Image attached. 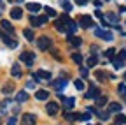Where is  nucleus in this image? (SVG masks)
<instances>
[{"mask_svg":"<svg viewBox=\"0 0 126 125\" xmlns=\"http://www.w3.org/2000/svg\"><path fill=\"white\" fill-rule=\"evenodd\" d=\"M94 35L100 37V39H103V41H112V39H114V35L110 34V32H107V30H102V28H94Z\"/></svg>","mask_w":126,"mask_h":125,"instance_id":"obj_1","label":"nucleus"},{"mask_svg":"<svg viewBox=\"0 0 126 125\" xmlns=\"http://www.w3.org/2000/svg\"><path fill=\"white\" fill-rule=\"evenodd\" d=\"M19 58H21V62H25L28 67H32V65H33V60H35V55L30 53V51H25V53H21Z\"/></svg>","mask_w":126,"mask_h":125,"instance_id":"obj_2","label":"nucleus"},{"mask_svg":"<svg viewBox=\"0 0 126 125\" xmlns=\"http://www.w3.org/2000/svg\"><path fill=\"white\" fill-rule=\"evenodd\" d=\"M37 46H39V50H42V51L49 50V48H51V39L44 35V37H40V39L37 41Z\"/></svg>","mask_w":126,"mask_h":125,"instance_id":"obj_3","label":"nucleus"},{"mask_svg":"<svg viewBox=\"0 0 126 125\" xmlns=\"http://www.w3.org/2000/svg\"><path fill=\"white\" fill-rule=\"evenodd\" d=\"M35 115H30V113H25L23 118H21V125H35Z\"/></svg>","mask_w":126,"mask_h":125,"instance_id":"obj_4","label":"nucleus"},{"mask_svg":"<svg viewBox=\"0 0 126 125\" xmlns=\"http://www.w3.org/2000/svg\"><path fill=\"white\" fill-rule=\"evenodd\" d=\"M79 25L82 28H89V26H93V18L91 16H81L79 18Z\"/></svg>","mask_w":126,"mask_h":125,"instance_id":"obj_5","label":"nucleus"},{"mask_svg":"<svg viewBox=\"0 0 126 125\" xmlns=\"http://www.w3.org/2000/svg\"><path fill=\"white\" fill-rule=\"evenodd\" d=\"M46 111H47V115H56V113L60 111V106H58V102H47V106H46Z\"/></svg>","mask_w":126,"mask_h":125,"instance_id":"obj_6","label":"nucleus"},{"mask_svg":"<svg viewBox=\"0 0 126 125\" xmlns=\"http://www.w3.org/2000/svg\"><path fill=\"white\" fill-rule=\"evenodd\" d=\"M67 41L74 46V48H79V46H81V42H82L81 37H77V35H74V34H68V35H67Z\"/></svg>","mask_w":126,"mask_h":125,"instance_id":"obj_7","label":"nucleus"},{"mask_svg":"<svg viewBox=\"0 0 126 125\" xmlns=\"http://www.w3.org/2000/svg\"><path fill=\"white\" fill-rule=\"evenodd\" d=\"M33 77L37 81H40V79H49L51 77V72L49 71H37L35 74H33Z\"/></svg>","mask_w":126,"mask_h":125,"instance_id":"obj_8","label":"nucleus"},{"mask_svg":"<svg viewBox=\"0 0 126 125\" xmlns=\"http://www.w3.org/2000/svg\"><path fill=\"white\" fill-rule=\"evenodd\" d=\"M100 95V90L96 86H89V90L86 92V99H96Z\"/></svg>","mask_w":126,"mask_h":125,"instance_id":"obj_9","label":"nucleus"},{"mask_svg":"<svg viewBox=\"0 0 126 125\" xmlns=\"http://www.w3.org/2000/svg\"><path fill=\"white\" fill-rule=\"evenodd\" d=\"M35 97H37V100H47V99H49V92H47V90H37Z\"/></svg>","mask_w":126,"mask_h":125,"instance_id":"obj_10","label":"nucleus"},{"mask_svg":"<svg viewBox=\"0 0 126 125\" xmlns=\"http://www.w3.org/2000/svg\"><path fill=\"white\" fill-rule=\"evenodd\" d=\"M74 104H75V99H74V97H67V99H63V107H65L67 111H70V109L74 107Z\"/></svg>","mask_w":126,"mask_h":125,"instance_id":"obj_11","label":"nucleus"},{"mask_svg":"<svg viewBox=\"0 0 126 125\" xmlns=\"http://www.w3.org/2000/svg\"><path fill=\"white\" fill-rule=\"evenodd\" d=\"M121 109H123V106L119 102H110L109 104V111L110 113H121Z\"/></svg>","mask_w":126,"mask_h":125,"instance_id":"obj_12","label":"nucleus"},{"mask_svg":"<svg viewBox=\"0 0 126 125\" xmlns=\"http://www.w3.org/2000/svg\"><path fill=\"white\" fill-rule=\"evenodd\" d=\"M67 86V77H63V79H58V81H54V88L58 90V92H61L63 88Z\"/></svg>","mask_w":126,"mask_h":125,"instance_id":"obj_13","label":"nucleus"},{"mask_svg":"<svg viewBox=\"0 0 126 125\" xmlns=\"http://www.w3.org/2000/svg\"><path fill=\"white\" fill-rule=\"evenodd\" d=\"M11 74H12V77H21V67H19V64H14L12 65Z\"/></svg>","mask_w":126,"mask_h":125,"instance_id":"obj_14","label":"nucleus"},{"mask_svg":"<svg viewBox=\"0 0 126 125\" xmlns=\"http://www.w3.org/2000/svg\"><path fill=\"white\" fill-rule=\"evenodd\" d=\"M23 16V11H21V7H14L12 11H11V18H14V20H19Z\"/></svg>","mask_w":126,"mask_h":125,"instance_id":"obj_15","label":"nucleus"},{"mask_svg":"<svg viewBox=\"0 0 126 125\" xmlns=\"http://www.w3.org/2000/svg\"><path fill=\"white\" fill-rule=\"evenodd\" d=\"M0 25H2V28L5 30V32H9V34H12V32H14V26L11 25V21H5V20H2V21H0Z\"/></svg>","mask_w":126,"mask_h":125,"instance_id":"obj_16","label":"nucleus"},{"mask_svg":"<svg viewBox=\"0 0 126 125\" xmlns=\"http://www.w3.org/2000/svg\"><path fill=\"white\" fill-rule=\"evenodd\" d=\"M2 39H4V42H5L7 46H11V48H16V46H18V41H16V39H12V37L2 35Z\"/></svg>","mask_w":126,"mask_h":125,"instance_id":"obj_17","label":"nucleus"},{"mask_svg":"<svg viewBox=\"0 0 126 125\" xmlns=\"http://www.w3.org/2000/svg\"><path fill=\"white\" fill-rule=\"evenodd\" d=\"M16 100L18 102H26L28 100V93L26 92H18L16 93Z\"/></svg>","mask_w":126,"mask_h":125,"instance_id":"obj_18","label":"nucleus"},{"mask_svg":"<svg viewBox=\"0 0 126 125\" xmlns=\"http://www.w3.org/2000/svg\"><path fill=\"white\" fill-rule=\"evenodd\" d=\"M26 9H28L30 12H39V11L42 9V5H40V4H28Z\"/></svg>","mask_w":126,"mask_h":125,"instance_id":"obj_19","label":"nucleus"},{"mask_svg":"<svg viewBox=\"0 0 126 125\" xmlns=\"http://www.w3.org/2000/svg\"><path fill=\"white\" fill-rule=\"evenodd\" d=\"M75 30H77V23L70 20V21L67 23V32H68V34H74V32H75Z\"/></svg>","mask_w":126,"mask_h":125,"instance_id":"obj_20","label":"nucleus"},{"mask_svg":"<svg viewBox=\"0 0 126 125\" xmlns=\"http://www.w3.org/2000/svg\"><path fill=\"white\" fill-rule=\"evenodd\" d=\"M65 118L74 122V120H81V115H79V113H65Z\"/></svg>","mask_w":126,"mask_h":125,"instance_id":"obj_21","label":"nucleus"},{"mask_svg":"<svg viewBox=\"0 0 126 125\" xmlns=\"http://www.w3.org/2000/svg\"><path fill=\"white\" fill-rule=\"evenodd\" d=\"M126 123V116L124 115H117L116 116V125H124Z\"/></svg>","mask_w":126,"mask_h":125,"instance_id":"obj_22","label":"nucleus"},{"mask_svg":"<svg viewBox=\"0 0 126 125\" xmlns=\"http://www.w3.org/2000/svg\"><path fill=\"white\" fill-rule=\"evenodd\" d=\"M96 64H98L96 56H89V58H88V64H86V65H88V67H94Z\"/></svg>","mask_w":126,"mask_h":125,"instance_id":"obj_23","label":"nucleus"},{"mask_svg":"<svg viewBox=\"0 0 126 125\" xmlns=\"http://www.w3.org/2000/svg\"><path fill=\"white\" fill-rule=\"evenodd\" d=\"M23 34H25V37H26V41H33V39H35V37H33V32H32V30H30V28H26V30H25V32H23Z\"/></svg>","mask_w":126,"mask_h":125,"instance_id":"obj_24","label":"nucleus"},{"mask_svg":"<svg viewBox=\"0 0 126 125\" xmlns=\"http://www.w3.org/2000/svg\"><path fill=\"white\" fill-rule=\"evenodd\" d=\"M112 64H114V67H116V69H121L124 62H121V60H119L117 56H114V58H112Z\"/></svg>","mask_w":126,"mask_h":125,"instance_id":"obj_25","label":"nucleus"},{"mask_svg":"<svg viewBox=\"0 0 126 125\" xmlns=\"http://www.w3.org/2000/svg\"><path fill=\"white\" fill-rule=\"evenodd\" d=\"M61 5H63V9H65L67 12H68V11H72V4L68 2V0H61Z\"/></svg>","mask_w":126,"mask_h":125,"instance_id":"obj_26","label":"nucleus"},{"mask_svg":"<svg viewBox=\"0 0 126 125\" xmlns=\"http://www.w3.org/2000/svg\"><path fill=\"white\" fill-rule=\"evenodd\" d=\"M105 56L112 60V58L116 56V50H114V48H110V50H107V51H105Z\"/></svg>","mask_w":126,"mask_h":125,"instance_id":"obj_27","label":"nucleus"},{"mask_svg":"<svg viewBox=\"0 0 126 125\" xmlns=\"http://www.w3.org/2000/svg\"><path fill=\"white\" fill-rule=\"evenodd\" d=\"M30 23H32V26H40L42 23H40V20L39 18H35V16H32L30 18Z\"/></svg>","mask_w":126,"mask_h":125,"instance_id":"obj_28","label":"nucleus"},{"mask_svg":"<svg viewBox=\"0 0 126 125\" xmlns=\"http://www.w3.org/2000/svg\"><path fill=\"white\" fill-rule=\"evenodd\" d=\"M44 11H46V14H47V16H56V11L53 9V7H44Z\"/></svg>","mask_w":126,"mask_h":125,"instance_id":"obj_29","label":"nucleus"},{"mask_svg":"<svg viewBox=\"0 0 126 125\" xmlns=\"http://www.w3.org/2000/svg\"><path fill=\"white\" fill-rule=\"evenodd\" d=\"M72 60L75 62V64H82V56L79 55V53H74V55H72Z\"/></svg>","mask_w":126,"mask_h":125,"instance_id":"obj_30","label":"nucleus"},{"mask_svg":"<svg viewBox=\"0 0 126 125\" xmlns=\"http://www.w3.org/2000/svg\"><path fill=\"white\" fill-rule=\"evenodd\" d=\"M117 90H119V93H121L123 97H126V85H124V83H121V85L117 86Z\"/></svg>","mask_w":126,"mask_h":125,"instance_id":"obj_31","label":"nucleus"},{"mask_svg":"<svg viewBox=\"0 0 126 125\" xmlns=\"http://www.w3.org/2000/svg\"><path fill=\"white\" fill-rule=\"evenodd\" d=\"M74 85H75V88H77V90H84V81H82V79H77Z\"/></svg>","mask_w":126,"mask_h":125,"instance_id":"obj_32","label":"nucleus"},{"mask_svg":"<svg viewBox=\"0 0 126 125\" xmlns=\"http://www.w3.org/2000/svg\"><path fill=\"white\" fill-rule=\"evenodd\" d=\"M96 104H98V106L107 104V97H100V95H98V97H96Z\"/></svg>","mask_w":126,"mask_h":125,"instance_id":"obj_33","label":"nucleus"},{"mask_svg":"<svg viewBox=\"0 0 126 125\" xmlns=\"http://www.w3.org/2000/svg\"><path fill=\"white\" fill-rule=\"evenodd\" d=\"M107 18L112 21V23H117V16H116V14H112V12H109V14H107Z\"/></svg>","mask_w":126,"mask_h":125,"instance_id":"obj_34","label":"nucleus"},{"mask_svg":"<svg viewBox=\"0 0 126 125\" xmlns=\"http://www.w3.org/2000/svg\"><path fill=\"white\" fill-rule=\"evenodd\" d=\"M96 115H98L102 120H107V118H109V113H105V111H96Z\"/></svg>","mask_w":126,"mask_h":125,"instance_id":"obj_35","label":"nucleus"},{"mask_svg":"<svg viewBox=\"0 0 126 125\" xmlns=\"http://www.w3.org/2000/svg\"><path fill=\"white\" fill-rule=\"evenodd\" d=\"M96 77H98L100 81H103V79H105V72H103V71H96Z\"/></svg>","mask_w":126,"mask_h":125,"instance_id":"obj_36","label":"nucleus"},{"mask_svg":"<svg viewBox=\"0 0 126 125\" xmlns=\"http://www.w3.org/2000/svg\"><path fill=\"white\" fill-rule=\"evenodd\" d=\"M117 58H119L121 62H124V60H126V51H124V50H123V51H119V55H117Z\"/></svg>","mask_w":126,"mask_h":125,"instance_id":"obj_37","label":"nucleus"},{"mask_svg":"<svg viewBox=\"0 0 126 125\" xmlns=\"http://www.w3.org/2000/svg\"><path fill=\"white\" fill-rule=\"evenodd\" d=\"M89 118H91V115H89V113H82V115H81V120H84V122H88Z\"/></svg>","mask_w":126,"mask_h":125,"instance_id":"obj_38","label":"nucleus"},{"mask_svg":"<svg viewBox=\"0 0 126 125\" xmlns=\"http://www.w3.org/2000/svg\"><path fill=\"white\" fill-rule=\"evenodd\" d=\"M47 18H49L47 14H46V16H39V20H40V23H42V25H46V23H47Z\"/></svg>","mask_w":126,"mask_h":125,"instance_id":"obj_39","label":"nucleus"},{"mask_svg":"<svg viewBox=\"0 0 126 125\" xmlns=\"http://www.w3.org/2000/svg\"><path fill=\"white\" fill-rule=\"evenodd\" d=\"M12 92V85H7L5 88H4V93H11Z\"/></svg>","mask_w":126,"mask_h":125,"instance_id":"obj_40","label":"nucleus"},{"mask_svg":"<svg viewBox=\"0 0 126 125\" xmlns=\"http://www.w3.org/2000/svg\"><path fill=\"white\" fill-rule=\"evenodd\" d=\"M7 125H16V118H14V116H11V118L7 120Z\"/></svg>","mask_w":126,"mask_h":125,"instance_id":"obj_41","label":"nucleus"},{"mask_svg":"<svg viewBox=\"0 0 126 125\" xmlns=\"http://www.w3.org/2000/svg\"><path fill=\"white\" fill-rule=\"evenodd\" d=\"M75 4H77V5H86L88 0H75Z\"/></svg>","mask_w":126,"mask_h":125,"instance_id":"obj_42","label":"nucleus"},{"mask_svg":"<svg viewBox=\"0 0 126 125\" xmlns=\"http://www.w3.org/2000/svg\"><path fill=\"white\" fill-rule=\"evenodd\" d=\"M81 74H82V76H88V69H86V67H81Z\"/></svg>","mask_w":126,"mask_h":125,"instance_id":"obj_43","label":"nucleus"},{"mask_svg":"<svg viewBox=\"0 0 126 125\" xmlns=\"http://www.w3.org/2000/svg\"><path fill=\"white\" fill-rule=\"evenodd\" d=\"M33 86H35L33 81H28V83H26V88H33Z\"/></svg>","mask_w":126,"mask_h":125,"instance_id":"obj_44","label":"nucleus"},{"mask_svg":"<svg viewBox=\"0 0 126 125\" xmlns=\"http://www.w3.org/2000/svg\"><path fill=\"white\" fill-rule=\"evenodd\" d=\"M124 79H126V74H124Z\"/></svg>","mask_w":126,"mask_h":125,"instance_id":"obj_45","label":"nucleus"}]
</instances>
